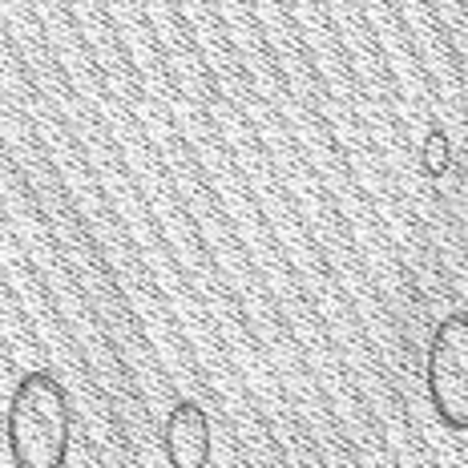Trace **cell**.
Masks as SVG:
<instances>
[{
  "instance_id": "6da1fadb",
  "label": "cell",
  "mask_w": 468,
  "mask_h": 468,
  "mask_svg": "<svg viewBox=\"0 0 468 468\" xmlns=\"http://www.w3.org/2000/svg\"><path fill=\"white\" fill-rule=\"evenodd\" d=\"M5 441L16 468H65L73 441L69 392L53 372L33 367L8 396Z\"/></svg>"
},
{
  "instance_id": "7a4b0ae2",
  "label": "cell",
  "mask_w": 468,
  "mask_h": 468,
  "mask_svg": "<svg viewBox=\"0 0 468 468\" xmlns=\"http://www.w3.org/2000/svg\"><path fill=\"white\" fill-rule=\"evenodd\" d=\"M424 384L448 432H468V311H448L428 339Z\"/></svg>"
},
{
  "instance_id": "3957f363",
  "label": "cell",
  "mask_w": 468,
  "mask_h": 468,
  "mask_svg": "<svg viewBox=\"0 0 468 468\" xmlns=\"http://www.w3.org/2000/svg\"><path fill=\"white\" fill-rule=\"evenodd\" d=\"M162 452L170 468L210 464V416L198 399H178L162 424Z\"/></svg>"
},
{
  "instance_id": "277c9868",
  "label": "cell",
  "mask_w": 468,
  "mask_h": 468,
  "mask_svg": "<svg viewBox=\"0 0 468 468\" xmlns=\"http://www.w3.org/2000/svg\"><path fill=\"white\" fill-rule=\"evenodd\" d=\"M448 165H452V142H448V133L441 125H432V130L424 133V145H420V170L428 178H444Z\"/></svg>"
}]
</instances>
